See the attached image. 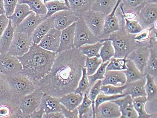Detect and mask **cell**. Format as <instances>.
Segmentation results:
<instances>
[{"label":"cell","mask_w":157,"mask_h":118,"mask_svg":"<svg viewBox=\"0 0 157 118\" xmlns=\"http://www.w3.org/2000/svg\"><path fill=\"white\" fill-rule=\"evenodd\" d=\"M94 0H68L70 9L78 17L91 10Z\"/></svg>","instance_id":"cell-26"},{"label":"cell","mask_w":157,"mask_h":118,"mask_svg":"<svg viewBox=\"0 0 157 118\" xmlns=\"http://www.w3.org/2000/svg\"><path fill=\"white\" fill-rule=\"evenodd\" d=\"M54 28L62 31L77 21L79 17L71 10H64L57 12L53 15Z\"/></svg>","instance_id":"cell-14"},{"label":"cell","mask_w":157,"mask_h":118,"mask_svg":"<svg viewBox=\"0 0 157 118\" xmlns=\"http://www.w3.org/2000/svg\"><path fill=\"white\" fill-rule=\"evenodd\" d=\"M121 116L120 107L113 101L103 102L95 110V118H118Z\"/></svg>","instance_id":"cell-17"},{"label":"cell","mask_w":157,"mask_h":118,"mask_svg":"<svg viewBox=\"0 0 157 118\" xmlns=\"http://www.w3.org/2000/svg\"><path fill=\"white\" fill-rule=\"evenodd\" d=\"M86 58L75 48L57 53L50 72L35 84L43 93L58 98L74 92L82 77Z\"/></svg>","instance_id":"cell-1"},{"label":"cell","mask_w":157,"mask_h":118,"mask_svg":"<svg viewBox=\"0 0 157 118\" xmlns=\"http://www.w3.org/2000/svg\"><path fill=\"white\" fill-rule=\"evenodd\" d=\"M102 45V42H98L94 44H85L78 49L82 54L88 58H100V50Z\"/></svg>","instance_id":"cell-38"},{"label":"cell","mask_w":157,"mask_h":118,"mask_svg":"<svg viewBox=\"0 0 157 118\" xmlns=\"http://www.w3.org/2000/svg\"><path fill=\"white\" fill-rule=\"evenodd\" d=\"M57 53L51 52L33 43L26 54L17 57L23 67L21 74L34 83L42 79L51 70Z\"/></svg>","instance_id":"cell-2"},{"label":"cell","mask_w":157,"mask_h":118,"mask_svg":"<svg viewBox=\"0 0 157 118\" xmlns=\"http://www.w3.org/2000/svg\"><path fill=\"white\" fill-rule=\"evenodd\" d=\"M150 47V55L147 65L145 67L143 75L150 74L156 81L157 77V45H152Z\"/></svg>","instance_id":"cell-27"},{"label":"cell","mask_w":157,"mask_h":118,"mask_svg":"<svg viewBox=\"0 0 157 118\" xmlns=\"http://www.w3.org/2000/svg\"><path fill=\"white\" fill-rule=\"evenodd\" d=\"M127 69L123 70L127 78V83H130L137 81L142 78L144 75L136 66L132 61L128 59Z\"/></svg>","instance_id":"cell-33"},{"label":"cell","mask_w":157,"mask_h":118,"mask_svg":"<svg viewBox=\"0 0 157 118\" xmlns=\"http://www.w3.org/2000/svg\"><path fill=\"white\" fill-rule=\"evenodd\" d=\"M53 15L46 18L38 25L32 35L33 43L38 44L48 32L54 28Z\"/></svg>","instance_id":"cell-20"},{"label":"cell","mask_w":157,"mask_h":118,"mask_svg":"<svg viewBox=\"0 0 157 118\" xmlns=\"http://www.w3.org/2000/svg\"><path fill=\"white\" fill-rule=\"evenodd\" d=\"M127 58H111L106 67V70H124L127 69Z\"/></svg>","instance_id":"cell-41"},{"label":"cell","mask_w":157,"mask_h":118,"mask_svg":"<svg viewBox=\"0 0 157 118\" xmlns=\"http://www.w3.org/2000/svg\"><path fill=\"white\" fill-rule=\"evenodd\" d=\"M83 97L84 96L80 94L71 93L60 97L59 101L67 110L72 111L76 109L81 104Z\"/></svg>","instance_id":"cell-25"},{"label":"cell","mask_w":157,"mask_h":118,"mask_svg":"<svg viewBox=\"0 0 157 118\" xmlns=\"http://www.w3.org/2000/svg\"><path fill=\"white\" fill-rule=\"evenodd\" d=\"M146 77L144 75L137 81L126 83V88L123 93L125 95H130L132 98L140 96H147L145 89Z\"/></svg>","instance_id":"cell-22"},{"label":"cell","mask_w":157,"mask_h":118,"mask_svg":"<svg viewBox=\"0 0 157 118\" xmlns=\"http://www.w3.org/2000/svg\"><path fill=\"white\" fill-rule=\"evenodd\" d=\"M23 67L17 57L8 53L0 54V74L12 76L20 74Z\"/></svg>","instance_id":"cell-9"},{"label":"cell","mask_w":157,"mask_h":118,"mask_svg":"<svg viewBox=\"0 0 157 118\" xmlns=\"http://www.w3.org/2000/svg\"><path fill=\"white\" fill-rule=\"evenodd\" d=\"M126 88V84L122 86H115L108 85L101 86L100 93L107 95L122 94Z\"/></svg>","instance_id":"cell-45"},{"label":"cell","mask_w":157,"mask_h":118,"mask_svg":"<svg viewBox=\"0 0 157 118\" xmlns=\"http://www.w3.org/2000/svg\"><path fill=\"white\" fill-rule=\"evenodd\" d=\"M76 22L61 31L60 42L57 53L75 48L74 45L75 33Z\"/></svg>","instance_id":"cell-19"},{"label":"cell","mask_w":157,"mask_h":118,"mask_svg":"<svg viewBox=\"0 0 157 118\" xmlns=\"http://www.w3.org/2000/svg\"><path fill=\"white\" fill-rule=\"evenodd\" d=\"M106 15L102 13L90 10L82 16L93 34L100 39L103 31Z\"/></svg>","instance_id":"cell-10"},{"label":"cell","mask_w":157,"mask_h":118,"mask_svg":"<svg viewBox=\"0 0 157 118\" xmlns=\"http://www.w3.org/2000/svg\"><path fill=\"white\" fill-rule=\"evenodd\" d=\"M91 87L88 79L86 69L84 67L82 69V77L78 82L77 88L74 93L80 94L81 95L84 96V93H88Z\"/></svg>","instance_id":"cell-39"},{"label":"cell","mask_w":157,"mask_h":118,"mask_svg":"<svg viewBox=\"0 0 157 118\" xmlns=\"http://www.w3.org/2000/svg\"><path fill=\"white\" fill-rule=\"evenodd\" d=\"M46 9L47 13L45 18L51 17L55 13L59 11L64 10H71L69 4L63 1H52L44 4Z\"/></svg>","instance_id":"cell-30"},{"label":"cell","mask_w":157,"mask_h":118,"mask_svg":"<svg viewBox=\"0 0 157 118\" xmlns=\"http://www.w3.org/2000/svg\"><path fill=\"white\" fill-rule=\"evenodd\" d=\"M61 112L63 113L65 118H78V113L77 108L75 109L73 111H71L67 110L64 106H63Z\"/></svg>","instance_id":"cell-50"},{"label":"cell","mask_w":157,"mask_h":118,"mask_svg":"<svg viewBox=\"0 0 157 118\" xmlns=\"http://www.w3.org/2000/svg\"><path fill=\"white\" fill-rule=\"evenodd\" d=\"M61 31L51 29L41 40L39 45L44 50L57 53L60 42Z\"/></svg>","instance_id":"cell-16"},{"label":"cell","mask_w":157,"mask_h":118,"mask_svg":"<svg viewBox=\"0 0 157 118\" xmlns=\"http://www.w3.org/2000/svg\"><path fill=\"white\" fill-rule=\"evenodd\" d=\"M38 107L44 111V114H48L52 112H61L63 105L60 102L59 98L44 93Z\"/></svg>","instance_id":"cell-23"},{"label":"cell","mask_w":157,"mask_h":118,"mask_svg":"<svg viewBox=\"0 0 157 118\" xmlns=\"http://www.w3.org/2000/svg\"><path fill=\"white\" fill-rule=\"evenodd\" d=\"M15 29L13 27L9 21L7 27L0 37V53H7L10 46L12 42Z\"/></svg>","instance_id":"cell-28"},{"label":"cell","mask_w":157,"mask_h":118,"mask_svg":"<svg viewBox=\"0 0 157 118\" xmlns=\"http://www.w3.org/2000/svg\"><path fill=\"white\" fill-rule=\"evenodd\" d=\"M33 44L32 36L15 31L7 53L14 57H21L29 51Z\"/></svg>","instance_id":"cell-6"},{"label":"cell","mask_w":157,"mask_h":118,"mask_svg":"<svg viewBox=\"0 0 157 118\" xmlns=\"http://www.w3.org/2000/svg\"><path fill=\"white\" fill-rule=\"evenodd\" d=\"M5 13L2 0H0V15Z\"/></svg>","instance_id":"cell-53"},{"label":"cell","mask_w":157,"mask_h":118,"mask_svg":"<svg viewBox=\"0 0 157 118\" xmlns=\"http://www.w3.org/2000/svg\"><path fill=\"white\" fill-rule=\"evenodd\" d=\"M136 20L138 21L143 29L157 25V3H147L140 10Z\"/></svg>","instance_id":"cell-12"},{"label":"cell","mask_w":157,"mask_h":118,"mask_svg":"<svg viewBox=\"0 0 157 118\" xmlns=\"http://www.w3.org/2000/svg\"><path fill=\"white\" fill-rule=\"evenodd\" d=\"M117 0H94L91 10L108 15L114 9Z\"/></svg>","instance_id":"cell-29"},{"label":"cell","mask_w":157,"mask_h":118,"mask_svg":"<svg viewBox=\"0 0 157 118\" xmlns=\"http://www.w3.org/2000/svg\"><path fill=\"white\" fill-rule=\"evenodd\" d=\"M102 86L101 80L97 81L92 87L90 91L87 93L88 97L92 101V107L93 109V118H95V101L97 96L100 93L101 88Z\"/></svg>","instance_id":"cell-42"},{"label":"cell","mask_w":157,"mask_h":118,"mask_svg":"<svg viewBox=\"0 0 157 118\" xmlns=\"http://www.w3.org/2000/svg\"><path fill=\"white\" fill-rule=\"evenodd\" d=\"M157 27V25L148 29H144L135 36V40L138 43H141L149 41L151 38L153 29Z\"/></svg>","instance_id":"cell-47"},{"label":"cell","mask_w":157,"mask_h":118,"mask_svg":"<svg viewBox=\"0 0 157 118\" xmlns=\"http://www.w3.org/2000/svg\"><path fill=\"white\" fill-rule=\"evenodd\" d=\"M149 3H157V0H146Z\"/></svg>","instance_id":"cell-54"},{"label":"cell","mask_w":157,"mask_h":118,"mask_svg":"<svg viewBox=\"0 0 157 118\" xmlns=\"http://www.w3.org/2000/svg\"><path fill=\"white\" fill-rule=\"evenodd\" d=\"M6 77L13 91L20 98L38 88L33 81L21 73Z\"/></svg>","instance_id":"cell-5"},{"label":"cell","mask_w":157,"mask_h":118,"mask_svg":"<svg viewBox=\"0 0 157 118\" xmlns=\"http://www.w3.org/2000/svg\"><path fill=\"white\" fill-rule=\"evenodd\" d=\"M150 55V47L149 42H143L136 49L130 53L126 58L132 61L140 71L143 74Z\"/></svg>","instance_id":"cell-13"},{"label":"cell","mask_w":157,"mask_h":118,"mask_svg":"<svg viewBox=\"0 0 157 118\" xmlns=\"http://www.w3.org/2000/svg\"><path fill=\"white\" fill-rule=\"evenodd\" d=\"M44 113V111L42 109L38 107L35 112L31 114L29 118H41Z\"/></svg>","instance_id":"cell-52"},{"label":"cell","mask_w":157,"mask_h":118,"mask_svg":"<svg viewBox=\"0 0 157 118\" xmlns=\"http://www.w3.org/2000/svg\"><path fill=\"white\" fill-rule=\"evenodd\" d=\"M43 93L42 90L38 88L33 92L20 98L19 108L24 118H29L31 114L38 108Z\"/></svg>","instance_id":"cell-7"},{"label":"cell","mask_w":157,"mask_h":118,"mask_svg":"<svg viewBox=\"0 0 157 118\" xmlns=\"http://www.w3.org/2000/svg\"><path fill=\"white\" fill-rule=\"evenodd\" d=\"M121 2V0H117L116 5L112 12L106 15L103 31L100 37L101 40L108 38L110 34L120 30L121 25L124 23V17L121 11L119 10V12L117 11L119 14L116 13V10Z\"/></svg>","instance_id":"cell-8"},{"label":"cell","mask_w":157,"mask_h":118,"mask_svg":"<svg viewBox=\"0 0 157 118\" xmlns=\"http://www.w3.org/2000/svg\"><path fill=\"white\" fill-rule=\"evenodd\" d=\"M126 96L124 94H122L114 95H107L100 93L98 96L95 101V110L97 109L101 104H102L103 102H106L108 101H112L115 100L123 97Z\"/></svg>","instance_id":"cell-46"},{"label":"cell","mask_w":157,"mask_h":118,"mask_svg":"<svg viewBox=\"0 0 157 118\" xmlns=\"http://www.w3.org/2000/svg\"><path fill=\"white\" fill-rule=\"evenodd\" d=\"M92 101L88 97L87 93L84 94L83 101L77 107L78 118H93Z\"/></svg>","instance_id":"cell-35"},{"label":"cell","mask_w":157,"mask_h":118,"mask_svg":"<svg viewBox=\"0 0 157 118\" xmlns=\"http://www.w3.org/2000/svg\"><path fill=\"white\" fill-rule=\"evenodd\" d=\"M43 118H65L62 112H55L44 114Z\"/></svg>","instance_id":"cell-51"},{"label":"cell","mask_w":157,"mask_h":118,"mask_svg":"<svg viewBox=\"0 0 157 118\" xmlns=\"http://www.w3.org/2000/svg\"><path fill=\"white\" fill-rule=\"evenodd\" d=\"M102 63V59L101 58L87 57L85 59V67L86 69L88 76L95 73Z\"/></svg>","instance_id":"cell-40"},{"label":"cell","mask_w":157,"mask_h":118,"mask_svg":"<svg viewBox=\"0 0 157 118\" xmlns=\"http://www.w3.org/2000/svg\"><path fill=\"white\" fill-rule=\"evenodd\" d=\"M33 12L29 7L26 4H18L14 12L8 17L13 27L16 29L28 15Z\"/></svg>","instance_id":"cell-24"},{"label":"cell","mask_w":157,"mask_h":118,"mask_svg":"<svg viewBox=\"0 0 157 118\" xmlns=\"http://www.w3.org/2000/svg\"><path fill=\"white\" fill-rule=\"evenodd\" d=\"M102 45L100 50V56L102 63L109 61L115 55V51L111 40L107 39L101 40Z\"/></svg>","instance_id":"cell-34"},{"label":"cell","mask_w":157,"mask_h":118,"mask_svg":"<svg viewBox=\"0 0 157 118\" xmlns=\"http://www.w3.org/2000/svg\"><path fill=\"white\" fill-rule=\"evenodd\" d=\"M120 107L121 118H137L138 115L134 108L133 98L130 95L112 101Z\"/></svg>","instance_id":"cell-18"},{"label":"cell","mask_w":157,"mask_h":118,"mask_svg":"<svg viewBox=\"0 0 157 118\" xmlns=\"http://www.w3.org/2000/svg\"><path fill=\"white\" fill-rule=\"evenodd\" d=\"M0 54H1V53H0Z\"/></svg>","instance_id":"cell-55"},{"label":"cell","mask_w":157,"mask_h":118,"mask_svg":"<svg viewBox=\"0 0 157 118\" xmlns=\"http://www.w3.org/2000/svg\"><path fill=\"white\" fill-rule=\"evenodd\" d=\"M18 4H26L32 11L37 15L45 16L47 9L42 0H18Z\"/></svg>","instance_id":"cell-36"},{"label":"cell","mask_w":157,"mask_h":118,"mask_svg":"<svg viewBox=\"0 0 157 118\" xmlns=\"http://www.w3.org/2000/svg\"><path fill=\"white\" fill-rule=\"evenodd\" d=\"M134 108L138 115L139 118L154 117L155 114H149L145 111V106L148 102L147 97L140 96L133 98Z\"/></svg>","instance_id":"cell-31"},{"label":"cell","mask_w":157,"mask_h":118,"mask_svg":"<svg viewBox=\"0 0 157 118\" xmlns=\"http://www.w3.org/2000/svg\"><path fill=\"white\" fill-rule=\"evenodd\" d=\"M109 63V61L102 63L95 73L93 75L88 76L91 87H92L97 81L98 80H102L104 78L105 74L106 72V67Z\"/></svg>","instance_id":"cell-44"},{"label":"cell","mask_w":157,"mask_h":118,"mask_svg":"<svg viewBox=\"0 0 157 118\" xmlns=\"http://www.w3.org/2000/svg\"><path fill=\"white\" fill-rule=\"evenodd\" d=\"M101 39L96 37L89 29L83 16L79 17L76 22L75 33L74 45L78 49L87 44H94L100 42Z\"/></svg>","instance_id":"cell-4"},{"label":"cell","mask_w":157,"mask_h":118,"mask_svg":"<svg viewBox=\"0 0 157 118\" xmlns=\"http://www.w3.org/2000/svg\"><path fill=\"white\" fill-rule=\"evenodd\" d=\"M101 83L102 86L110 85L122 86L126 84V76L123 70H106Z\"/></svg>","instance_id":"cell-21"},{"label":"cell","mask_w":157,"mask_h":118,"mask_svg":"<svg viewBox=\"0 0 157 118\" xmlns=\"http://www.w3.org/2000/svg\"><path fill=\"white\" fill-rule=\"evenodd\" d=\"M10 20L5 14L0 15V37L7 27Z\"/></svg>","instance_id":"cell-49"},{"label":"cell","mask_w":157,"mask_h":118,"mask_svg":"<svg viewBox=\"0 0 157 118\" xmlns=\"http://www.w3.org/2000/svg\"><path fill=\"white\" fill-rule=\"evenodd\" d=\"M6 15L8 17L14 12L18 4V0H2Z\"/></svg>","instance_id":"cell-48"},{"label":"cell","mask_w":157,"mask_h":118,"mask_svg":"<svg viewBox=\"0 0 157 118\" xmlns=\"http://www.w3.org/2000/svg\"><path fill=\"white\" fill-rule=\"evenodd\" d=\"M20 99L13 91L6 76L0 74V106L6 105L19 108Z\"/></svg>","instance_id":"cell-11"},{"label":"cell","mask_w":157,"mask_h":118,"mask_svg":"<svg viewBox=\"0 0 157 118\" xmlns=\"http://www.w3.org/2000/svg\"><path fill=\"white\" fill-rule=\"evenodd\" d=\"M146 83L145 86V89L148 101L152 102L155 101L157 97V81L155 78L150 74L145 75Z\"/></svg>","instance_id":"cell-32"},{"label":"cell","mask_w":157,"mask_h":118,"mask_svg":"<svg viewBox=\"0 0 157 118\" xmlns=\"http://www.w3.org/2000/svg\"><path fill=\"white\" fill-rule=\"evenodd\" d=\"M45 19L44 15H37L34 12H32L15 29V31L32 36L38 25Z\"/></svg>","instance_id":"cell-15"},{"label":"cell","mask_w":157,"mask_h":118,"mask_svg":"<svg viewBox=\"0 0 157 118\" xmlns=\"http://www.w3.org/2000/svg\"><path fill=\"white\" fill-rule=\"evenodd\" d=\"M124 25V24L122 25L119 30L110 34L106 39L112 42L115 51L114 58H126L130 53L141 44L135 40V35L126 31Z\"/></svg>","instance_id":"cell-3"},{"label":"cell","mask_w":157,"mask_h":118,"mask_svg":"<svg viewBox=\"0 0 157 118\" xmlns=\"http://www.w3.org/2000/svg\"><path fill=\"white\" fill-rule=\"evenodd\" d=\"M124 28L126 31L129 33L136 35L143 29L138 21L136 19H129L124 17Z\"/></svg>","instance_id":"cell-43"},{"label":"cell","mask_w":157,"mask_h":118,"mask_svg":"<svg viewBox=\"0 0 157 118\" xmlns=\"http://www.w3.org/2000/svg\"><path fill=\"white\" fill-rule=\"evenodd\" d=\"M125 12L131 11L138 14L147 3L146 0H121Z\"/></svg>","instance_id":"cell-37"}]
</instances>
